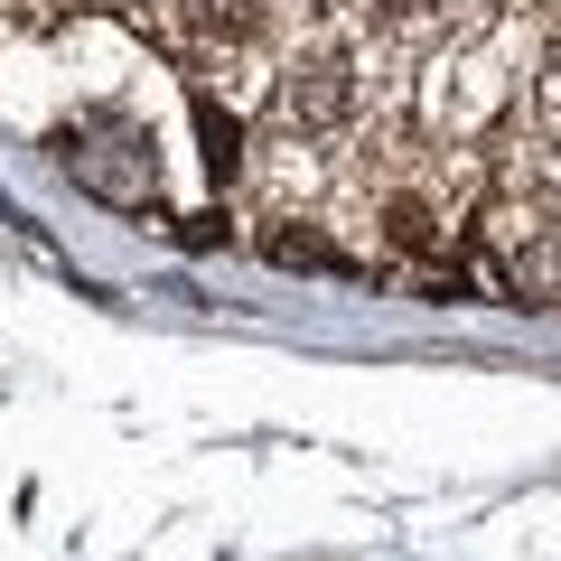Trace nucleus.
Instances as JSON below:
<instances>
[{
    "instance_id": "obj_1",
    "label": "nucleus",
    "mask_w": 561,
    "mask_h": 561,
    "mask_svg": "<svg viewBox=\"0 0 561 561\" xmlns=\"http://www.w3.org/2000/svg\"><path fill=\"white\" fill-rule=\"evenodd\" d=\"M47 150H57V169L84 187V197L122 206V216H160V140H150L140 113L94 103V113H76Z\"/></svg>"
},
{
    "instance_id": "obj_2",
    "label": "nucleus",
    "mask_w": 561,
    "mask_h": 561,
    "mask_svg": "<svg viewBox=\"0 0 561 561\" xmlns=\"http://www.w3.org/2000/svg\"><path fill=\"white\" fill-rule=\"evenodd\" d=\"M272 113L290 122V131H337V122L356 113V66H346V47H300V57L280 66V84H272Z\"/></svg>"
},
{
    "instance_id": "obj_3",
    "label": "nucleus",
    "mask_w": 561,
    "mask_h": 561,
    "mask_svg": "<svg viewBox=\"0 0 561 561\" xmlns=\"http://www.w3.org/2000/svg\"><path fill=\"white\" fill-rule=\"evenodd\" d=\"M496 280H505V290H515L524 309H561V225H542V234L505 243Z\"/></svg>"
},
{
    "instance_id": "obj_4",
    "label": "nucleus",
    "mask_w": 561,
    "mask_h": 561,
    "mask_svg": "<svg viewBox=\"0 0 561 561\" xmlns=\"http://www.w3.org/2000/svg\"><path fill=\"white\" fill-rule=\"evenodd\" d=\"M187 113H197V140H206V150H197V160H206V179H243V122L234 113H225V103L216 94H206V84H187Z\"/></svg>"
},
{
    "instance_id": "obj_5",
    "label": "nucleus",
    "mask_w": 561,
    "mask_h": 561,
    "mask_svg": "<svg viewBox=\"0 0 561 561\" xmlns=\"http://www.w3.org/2000/svg\"><path fill=\"white\" fill-rule=\"evenodd\" d=\"M262 253H272L280 272H365V262H346L337 243L309 234V225H272V234H262Z\"/></svg>"
},
{
    "instance_id": "obj_6",
    "label": "nucleus",
    "mask_w": 561,
    "mask_h": 561,
    "mask_svg": "<svg viewBox=\"0 0 561 561\" xmlns=\"http://www.w3.org/2000/svg\"><path fill=\"white\" fill-rule=\"evenodd\" d=\"M179 243L187 253H216V243H234V216L225 206H197V216H179Z\"/></svg>"
},
{
    "instance_id": "obj_7",
    "label": "nucleus",
    "mask_w": 561,
    "mask_h": 561,
    "mask_svg": "<svg viewBox=\"0 0 561 561\" xmlns=\"http://www.w3.org/2000/svg\"><path fill=\"white\" fill-rule=\"evenodd\" d=\"M542 122H552V140H561V66H552V84H542Z\"/></svg>"
},
{
    "instance_id": "obj_8",
    "label": "nucleus",
    "mask_w": 561,
    "mask_h": 561,
    "mask_svg": "<svg viewBox=\"0 0 561 561\" xmlns=\"http://www.w3.org/2000/svg\"><path fill=\"white\" fill-rule=\"evenodd\" d=\"M76 10H113V0H76Z\"/></svg>"
}]
</instances>
